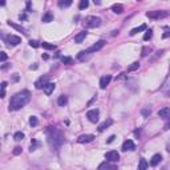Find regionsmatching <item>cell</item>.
Wrapping results in <instances>:
<instances>
[{
	"label": "cell",
	"mask_w": 170,
	"mask_h": 170,
	"mask_svg": "<svg viewBox=\"0 0 170 170\" xmlns=\"http://www.w3.org/2000/svg\"><path fill=\"white\" fill-rule=\"evenodd\" d=\"M47 138L48 144L52 148V150H57L64 142V134L61 130H59L55 126H48L47 129Z\"/></svg>",
	"instance_id": "6da1fadb"
},
{
	"label": "cell",
	"mask_w": 170,
	"mask_h": 170,
	"mask_svg": "<svg viewBox=\"0 0 170 170\" xmlns=\"http://www.w3.org/2000/svg\"><path fill=\"white\" fill-rule=\"evenodd\" d=\"M31 100V93L28 90H21L19 93H16L9 101V110H19L23 106L29 102Z\"/></svg>",
	"instance_id": "7a4b0ae2"
},
{
	"label": "cell",
	"mask_w": 170,
	"mask_h": 170,
	"mask_svg": "<svg viewBox=\"0 0 170 170\" xmlns=\"http://www.w3.org/2000/svg\"><path fill=\"white\" fill-rule=\"evenodd\" d=\"M101 25V19L97 16H87L84 20V27L85 28H96Z\"/></svg>",
	"instance_id": "3957f363"
},
{
	"label": "cell",
	"mask_w": 170,
	"mask_h": 170,
	"mask_svg": "<svg viewBox=\"0 0 170 170\" xmlns=\"http://www.w3.org/2000/svg\"><path fill=\"white\" fill-rule=\"evenodd\" d=\"M146 16L149 19H154V20H158V19L166 18L167 12L165 11H150V12H146Z\"/></svg>",
	"instance_id": "277c9868"
},
{
	"label": "cell",
	"mask_w": 170,
	"mask_h": 170,
	"mask_svg": "<svg viewBox=\"0 0 170 170\" xmlns=\"http://www.w3.org/2000/svg\"><path fill=\"white\" fill-rule=\"evenodd\" d=\"M106 44V41L105 40H98L97 43H94L93 45H90L89 48H88L87 52L88 53H94V52H97V51H100L101 48H104V45Z\"/></svg>",
	"instance_id": "5b68a950"
},
{
	"label": "cell",
	"mask_w": 170,
	"mask_h": 170,
	"mask_svg": "<svg viewBox=\"0 0 170 170\" xmlns=\"http://www.w3.org/2000/svg\"><path fill=\"white\" fill-rule=\"evenodd\" d=\"M98 116H100V112H98V109H92V110H89L87 113L88 120H89L90 122H94V124L98 121Z\"/></svg>",
	"instance_id": "8992f818"
},
{
	"label": "cell",
	"mask_w": 170,
	"mask_h": 170,
	"mask_svg": "<svg viewBox=\"0 0 170 170\" xmlns=\"http://www.w3.org/2000/svg\"><path fill=\"white\" fill-rule=\"evenodd\" d=\"M105 160L106 161H110V162H116V161L120 160V154H118L116 150H110L105 154Z\"/></svg>",
	"instance_id": "52a82bcc"
},
{
	"label": "cell",
	"mask_w": 170,
	"mask_h": 170,
	"mask_svg": "<svg viewBox=\"0 0 170 170\" xmlns=\"http://www.w3.org/2000/svg\"><path fill=\"white\" fill-rule=\"evenodd\" d=\"M48 83H49V77L48 76H43L35 83V87H36V89H44V87Z\"/></svg>",
	"instance_id": "ba28073f"
},
{
	"label": "cell",
	"mask_w": 170,
	"mask_h": 170,
	"mask_svg": "<svg viewBox=\"0 0 170 170\" xmlns=\"http://www.w3.org/2000/svg\"><path fill=\"white\" fill-rule=\"evenodd\" d=\"M7 43L9 47H16V45H19L21 43V39L19 37V36H15V35H9L7 37Z\"/></svg>",
	"instance_id": "9c48e42d"
},
{
	"label": "cell",
	"mask_w": 170,
	"mask_h": 170,
	"mask_svg": "<svg viewBox=\"0 0 170 170\" xmlns=\"http://www.w3.org/2000/svg\"><path fill=\"white\" fill-rule=\"evenodd\" d=\"M93 140H94L93 134H83L77 138V142L79 144H88V142H92Z\"/></svg>",
	"instance_id": "30bf717a"
},
{
	"label": "cell",
	"mask_w": 170,
	"mask_h": 170,
	"mask_svg": "<svg viewBox=\"0 0 170 170\" xmlns=\"http://www.w3.org/2000/svg\"><path fill=\"white\" fill-rule=\"evenodd\" d=\"M110 80H112V76H110V75H106V76L101 77V79H100V88H101V89H105V88L109 85Z\"/></svg>",
	"instance_id": "8fae6325"
},
{
	"label": "cell",
	"mask_w": 170,
	"mask_h": 170,
	"mask_svg": "<svg viewBox=\"0 0 170 170\" xmlns=\"http://www.w3.org/2000/svg\"><path fill=\"white\" fill-rule=\"evenodd\" d=\"M135 145L132 140H126L125 142L122 144V152H128V150H134Z\"/></svg>",
	"instance_id": "7c38bea8"
},
{
	"label": "cell",
	"mask_w": 170,
	"mask_h": 170,
	"mask_svg": "<svg viewBox=\"0 0 170 170\" xmlns=\"http://www.w3.org/2000/svg\"><path fill=\"white\" fill-rule=\"evenodd\" d=\"M55 88H56V84L55 83H48L47 85L44 87V93L47 94V96H49V94H52L53 93V90H55Z\"/></svg>",
	"instance_id": "4fadbf2b"
},
{
	"label": "cell",
	"mask_w": 170,
	"mask_h": 170,
	"mask_svg": "<svg viewBox=\"0 0 170 170\" xmlns=\"http://www.w3.org/2000/svg\"><path fill=\"white\" fill-rule=\"evenodd\" d=\"M158 116L162 118H169L170 117V108L165 106V108H162V109H160V110H158Z\"/></svg>",
	"instance_id": "5bb4252c"
},
{
	"label": "cell",
	"mask_w": 170,
	"mask_h": 170,
	"mask_svg": "<svg viewBox=\"0 0 170 170\" xmlns=\"http://www.w3.org/2000/svg\"><path fill=\"white\" fill-rule=\"evenodd\" d=\"M112 124H113V120H112V118H108L106 121H104L100 126H98V132H104L105 129H108L109 126L112 125Z\"/></svg>",
	"instance_id": "9a60e30c"
},
{
	"label": "cell",
	"mask_w": 170,
	"mask_h": 170,
	"mask_svg": "<svg viewBox=\"0 0 170 170\" xmlns=\"http://www.w3.org/2000/svg\"><path fill=\"white\" fill-rule=\"evenodd\" d=\"M161 161H162V156H161V154H154V156L152 157V160H150V165H152V166H157Z\"/></svg>",
	"instance_id": "2e32d148"
},
{
	"label": "cell",
	"mask_w": 170,
	"mask_h": 170,
	"mask_svg": "<svg viewBox=\"0 0 170 170\" xmlns=\"http://www.w3.org/2000/svg\"><path fill=\"white\" fill-rule=\"evenodd\" d=\"M85 37H87V31L80 32V33H77L75 36V43H83L85 40Z\"/></svg>",
	"instance_id": "e0dca14e"
},
{
	"label": "cell",
	"mask_w": 170,
	"mask_h": 170,
	"mask_svg": "<svg viewBox=\"0 0 170 170\" xmlns=\"http://www.w3.org/2000/svg\"><path fill=\"white\" fill-rule=\"evenodd\" d=\"M112 11L114 12V14H122L124 12V7H122V4H113L112 5Z\"/></svg>",
	"instance_id": "ac0fdd59"
},
{
	"label": "cell",
	"mask_w": 170,
	"mask_h": 170,
	"mask_svg": "<svg viewBox=\"0 0 170 170\" xmlns=\"http://www.w3.org/2000/svg\"><path fill=\"white\" fill-rule=\"evenodd\" d=\"M145 29H146V24L140 25V27H137V28H133L132 31H130V36H134V35H137L138 32H141V31H145Z\"/></svg>",
	"instance_id": "d6986e66"
},
{
	"label": "cell",
	"mask_w": 170,
	"mask_h": 170,
	"mask_svg": "<svg viewBox=\"0 0 170 170\" xmlns=\"http://www.w3.org/2000/svg\"><path fill=\"white\" fill-rule=\"evenodd\" d=\"M88 52L87 51H81V52H79V55H77V59L80 60V61H85V60H88Z\"/></svg>",
	"instance_id": "ffe728a7"
},
{
	"label": "cell",
	"mask_w": 170,
	"mask_h": 170,
	"mask_svg": "<svg viewBox=\"0 0 170 170\" xmlns=\"http://www.w3.org/2000/svg\"><path fill=\"white\" fill-rule=\"evenodd\" d=\"M57 104H59V106H65L68 104V97L66 96H60L59 100H57Z\"/></svg>",
	"instance_id": "44dd1931"
},
{
	"label": "cell",
	"mask_w": 170,
	"mask_h": 170,
	"mask_svg": "<svg viewBox=\"0 0 170 170\" xmlns=\"http://www.w3.org/2000/svg\"><path fill=\"white\" fill-rule=\"evenodd\" d=\"M51 21H53V15L51 12H47L43 16V23H51Z\"/></svg>",
	"instance_id": "7402d4cb"
},
{
	"label": "cell",
	"mask_w": 170,
	"mask_h": 170,
	"mask_svg": "<svg viewBox=\"0 0 170 170\" xmlns=\"http://www.w3.org/2000/svg\"><path fill=\"white\" fill-rule=\"evenodd\" d=\"M148 169V162H146L145 158H141L138 163V170H146Z\"/></svg>",
	"instance_id": "603a6c76"
},
{
	"label": "cell",
	"mask_w": 170,
	"mask_h": 170,
	"mask_svg": "<svg viewBox=\"0 0 170 170\" xmlns=\"http://www.w3.org/2000/svg\"><path fill=\"white\" fill-rule=\"evenodd\" d=\"M140 68V63L138 61H134L133 64H130V65L128 66V72H133V70H137Z\"/></svg>",
	"instance_id": "cb8c5ba5"
},
{
	"label": "cell",
	"mask_w": 170,
	"mask_h": 170,
	"mask_svg": "<svg viewBox=\"0 0 170 170\" xmlns=\"http://www.w3.org/2000/svg\"><path fill=\"white\" fill-rule=\"evenodd\" d=\"M41 47L44 49H48V51H53V49H56V47L53 44H49V43H45V41L41 43Z\"/></svg>",
	"instance_id": "d4e9b609"
},
{
	"label": "cell",
	"mask_w": 170,
	"mask_h": 170,
	"mask_svg": "<svg viewBox=\"0 0 170 170\" xmlns=\"http://www.w3.org/2000/svg\"><path fill=\"white\" fill-rule=\"evenodd\" d=\"M23 138H24V133H23V132H16L14 134V140H15V141H21Z\"/></svg>",
	"instance_id": "484cf974"
},
{
	"label": "cell",
	"mask_w": 170,
	"mask_h": 170,
	"mask_svg": "<svg viewBox=\"0 0 170 170\" xmlns=\"http://www.w3.org/2000/svg\"><path fill=\"white\" fill-rule=\"evenodd\" d=\"M150 113H152V109H150V108H144L142 110H141V114H142L144 117H149Z\"/></svg>",
	"instance_id": "4316f807"
},
{
	"label": "cell",
	"mask_w": 170,
	"mask_h": 170,
	"mask_svg": "<svg viewBox=\"0 0 170 170\" xmlns=\"http://www.w3.org/2000/svg\"><path fill=\"white\" fill-rule=\"evenodd\" d=\"M69 5H72V0H66V1H59V7L61 8H65V7H69Z\"/></svg>",
	"instance_id": "83f0119b"
},
{
	"label": "cell",
	"mask_w": 170,
	"mask_h": 170,
	"mask_svg": "<svg viewBox=\"0 0 170 170\" xmlns=\"http://www.w3.org/2000/svg\"><path fill=\"white\" fill-rule=\"evenodd\" d=\"M152 36H153V31H152V29H148V31H146V33L144 35V40H145V41H148V40H150V39H152Z\"/></svg>",
	"instance_id": "f1b7e54d"
},
{
	"label": "cell",
	"mask_w": 170,
	"mask_h": 170,
	"mask_svg": "<svg viewBox=\"0 0 170 170\" xmlns=\"http://www.w3.org/2000/svg\"><path fill=\"white\" fill-rule=\"evenodd\" d=\"M88 5H89V1H88V0H81L80 4H79V8H80V9H85Z\"/></svg>",
	"instance_id": "f546056e"
},
{
	"label": "cell",
	"mask_w": 170,
	"mask_h": 170,
	"mask_svg": "<svg viewBox=\"0 0 170 170\" xmlns=\"http://www.w3.org/2000/svg\"><path fill=\"white\" fill-rule=\"evenodd\" d=\"M8 25H9V27H12V28H15V29H18V31L24 32V28H21L20 25H16V24H14L12 21H8Z\"/></svg>",
	"instance_id": "4dcf8cb0"
},
{
	"label": "cell",
	"mask_w": 170,
	"mask_h": 170,
	"mask_svg": "<svg viewBox=\"0 0 170 170\" xmlns=\"http://www.w3.org/2000/svg\"><path fill=\"white\" fill-rule=\"evenodd\" d=\"M37 117H35V116H32L31 118H29V125L31 126H36L37 125Z\"/></svg>",
	"instance_id": "1f68e13d"
},
{
	"label": "cell",
	"mask_w": 170,
	"mask_h": 170,
	"mask_svg": "<svg viewBox=\"0 0 170 170\" xmlns=\"http://www.w3.org/2000/svg\"><path fill=\"white\" fill-rule=\"evenodd\" d=\"M61 63L63 64H72V57H61Z\"/></svg>",
	"instance_id": "d6a6232c"
},
{
	"label": "cell",
	"mask_w": 170,
	"mask_h": 170,
	"mask_svg": "<svg viewBox=\"0 0 170 170\" xmlns=\"http://www.w3.org/2000/svg\"><path fill=\"white\" fill-rule=\"evenodd\" d=\"M149 52H150L149 47H144V48H142V53H141V55H142V57H146V56L149 55Z\"/></svg>",
	"instance_id": "836d02e7"
},
{
	"label": "cell",
	"mask_w": 170,
	"mask_h": 170,
	"mask_svg": "<svg viewBox=\"0 0 170 170\" xmlns=\"http://www.w3.org/2000/svg\"><path fill=\"white\" fill-rule=\"evenodd\" d=\"M29 45H31V47H33V48H39V47H40L39 41H36V40H31V41H29Z\"/></svg>",
	"instance_id": "e575fe53"
},
{
	"label": "cell",
	"mask_w": 170,
	"mask_h": 170,
	"mask_svg": "<svg viewBox=\"0 0 170 170\" xmlns=\"http://www.w3.org/2000/svg\"><path fill=\"white\" fill-rule=\"evenodd\" d=\"M20 153H21V148H20V146H16V148L14 149V154H15V156H19Z\"/></svg>",
	"instance_id": "d590c367"
},
{
	"label": "cell",
	"mask_w": 170,
	"mask_h": 170,
	"mask_svg": "<svg viewBox=\"0 0 170 170\" xmlns=\"http://www.w3.org/2000/svg\"><path fill=\"white\" fill-rule=\"evenodd\" d=\"M7 53L5 52H1V55H0V60H1V63H4V61H5V60H7Z\"/></svg>",
	"instance_id": "8d00e7d4"
},
{
	"label": "cell",
	"mask_w": 170,
	"mask_h": 170,
	"mask_svg": "<svg viewBox=\"0 0 170 170\" xmlns=\"http://www.w3.org/2000/svg\"><path fill=\"white\" fill-rule=\"evenodd\" d=\"M167 37H170V29H166L165 33H162V39H167Z\"/></svg>",
	"instance_id": "74e56055"
},
{
	"label": "cell",
	"mask_w": 170,
	"mask_h": 170,
	"mask_svg": "<svg viewBox=\"0 0 170 170\" xmlns=\"http://www.w3.org/2000/svg\"><path fill=\"white\" fill-rule=\"evenodd\" d=\"M36 145H37V142H36L35 140H33V141H32V144H31V149H29V150H31V152L36 150V149H35V148H36Z\"/></svg>",
	"instance_id": "f35d334b"
},
{
	"label": "cell",
	"mask_w": 170,
	"mask_h": 170,
	"mask_svg": "<svg viewBox=\"0 0 170 170\" xmlns=\"http://www.w3.org/2000/svg\"><path fill=\"white\" fill-rule=\"evenodd\" d=\"M114 138H116V135H110V137H109V140H108L106 142H108V144H112L113 141H114Z\"/></svg>",
	"instance_id": "ab89813d"
},
{
	"label": "cell",
	"mask_w": 170,
	"mask_h": 170,
	"mask_svg": "<svg viewBox=\"0 0 170 170\" xmlns=\"http://www.w3.org/2000/svg\"><path fill=\"white\" fill-rule=\"evenodd\" d=\"M106 170H117L116 165H112V166H106Z\"/></svg>",
	"instance_id": "60d3db41"
},
{
	"label": "cell",
	"mask_w": 170,
	"mask_h": 170,
	"mask_svg": "<svg viewBox=\"0 0 170 170\" xmlns=\"http://www.w3.org/2000/svg\"><path fill=\"white\" fill-rule=\"evenodd\" d=\"M19 19H20V20H25L27 16H25V15H19Z\"/></svg>",
	"instance_id": "b9f144b4"
},
{
	"label": "cell",
	"mask_w": 170,
	"mask_h": 170,
	"mask_svg": "<svg viewBox=\"0 0 170 170\" xmlns=\"http://www.w3.org/2000/svg\"><path fill=\"white\" fill-rule=\"evenodd\" d=\"M5 88H7V83L3 81V83H1V89H5Z\"/></svg>",
	"instance_id": "7bdbcfd3"
},
{
	"label": "cell",
	"mask_w": 170,
	"mask_h": 170,
	"mask_svg": "<svg viewBox=\"0 0 170 170\" xmlns=\"http://www.w3.org/2000/svg\"><path fill=\"white\" fill-rule=\"evenodd\" d=\"M1 97H5V89H1Z\"/></svg>",
	"instance_id": "ee69618b"
},
{
	"label": "cell",
	"mask_w": 170,
	"mask_h": 170,
	"mask_svg": "<svg viewBox=\"0 0 170 170\" xmlns=\"http://www.w3.org/2000/svg\"><path fill=\"white\" fill-rule=\"evenodd\" d=\"M165 128H166V129H170V120H169V122H167L166 125H165Z\"/></svg>",
	"instance_id": "f6af8a7d"
}]
</instances>
